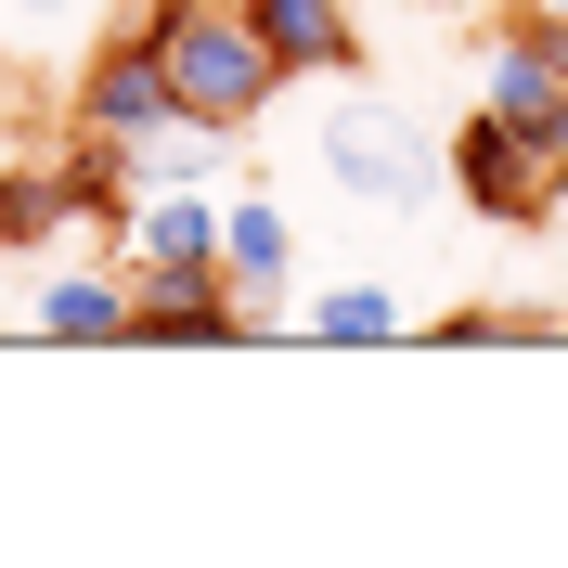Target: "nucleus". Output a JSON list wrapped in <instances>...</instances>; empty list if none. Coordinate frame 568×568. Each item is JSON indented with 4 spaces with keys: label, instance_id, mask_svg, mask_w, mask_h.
I'll return each instance as SVG.
<instances>
[{
    "label": "nucleus",
    "instance_id": "nucleus-1",
    "mask_svg": "<svg viewBox=\"0 0 568 568\" xmlns=\"http://www.w3.org/2000/svg\"><path fill=\"white\" fill-rule=\"evenodd\" d=\"M130 27L155 39V65H169V91H181V116H194V130L233 142V130H258V116H272L284 52L258 39L246 0H142Z\"/></svg>",
    "mask_w": 568,
    "mask_h": 568
},
{
    "label": "nucleus",
    "instance_id": "nucleus-2",
    "mask_svg": "<svg viewBox=\"0 0 568 568\" xmlns=\"http://www.w3.org/2000/svg\"><path fill=\"white\" fill-rule=\"evenodd\" d=\"M439 169H453V194L491 220V233H530V220L568 207V142H556V130H517V116H491V104L453 130Z\"/></svg>",
    "mask_w": 568,
    "mask_h": 568
},
{
    "label": "nucleus",
    "instance_id": "nucleus-3",
    "mask_svg": "<svg viewBox=\"0 0 568 568\" xmlns=\"http://www.w3.org/2000/svg\"><path fill=\"white\" fill-rule=\"evenodd\" d=\"M323 169H336V194L349 207H375V220H400V207H426L439 194V155H426V130L388 104V91H349V104L323 116Z\"/></svg>",
    "mask_w": 568,
    "mask_h": 568
},
{
    "label": "nucleus",
    "instance_id": "nucleus-4",
    "mask_svg": "<svg viewBox=\"0 0 568 568\" xmlns=\"http://www.w3.org/2000/svg\"><path fill=\"white\" fill-rule=\"evenodd\" d=\"M65 116H78V130H116V142L169 130L181 91H169V65H155V39H142V27L91 39V52H78V78H65Z\"/></svg>",
    "mask_w": 568,
    "mask_h": 568
},
{
    "label": "nucleus",
    "instance_id": "nucleus-5",
    "mask_svg": "<svg viewBox=\"0 0 568 568\" xmlns=\"http://www.w3.org/2000/svg\"><path fill=\"white\" fill-rule=\"evenodd\" d=\"M130 336H233V272H169V258H130Z\"/></svg>",
    "mask_w": 568,
    "mask_h": 568
},
{
    "label": "nucleus",
    "instance_id": "nucleus-6",
    "mask_svg": "<svg viewBox=\"0 0 568 568\" xmlns=\"http://www.w3.org/2000/svg\"><path fill=\"white\" fill-rule=\"evenodd\" d=\"M220 194L207 181H169V194H142L130 207V258H169V272H220Z\"/></svg>",
    "mask_w": 568,
    "mask_h": 568
},
{
    "label": "nucleus",
    "instance_id": "nucleus-7",
    "mask_svg": "<svg viewBox=\"0 0 568 568\" xmlns=\"http://www.w3.org/2000/svg\"><path fill=\"white\" fill-rule=\"evenodd\" d=\"M478 104L517 116V130H556V142H568V78L542 65V39H530V27H504L491 52H478Z\"/></svg>",
    "mask_w": 568,
    "mask_h": 568
},
{
    "label": "nucleus",
    "instance_id": "nucleus-8",
    "mask_svg": "<svg viewBox=\"0 0 568 568\" xmlns=\"http://www.w3.org/2000/svg\"><path fill=\"white\" fill-rule=\"evenodd\" d=\"M246 13H258V39L284 52V78H336V65H362L349 0H246Z\"/></svg>",
    "mask_w": 568,
    "mask_h": 568
},
{
    "label": "nucleus",
    "instance_id": "nucleus-9",
    "mask_svg": "<svg viewBox=\"0 0 568 568\" xmlns=\"http://www.w3.org/2000/svg\"><path fill=\"white\" fill-rule=\"evenodd\" d=\"M65 220H91L78 181H65V155H13V169H0V246H13V258H39Z\"/></svg>",
    "mask_w": 568,
    "mask_h": 568
},
{
    "label": "nucleus",
    "instance_id": "nucleus-10",
    "mask_svg": "<svg viewBox=\"0 0 568 568\" xmlns=\"http://www.w3.org/2000/svg\"><path fill=\"white\" fill-rule=\"evenodd\" d=\"M39 336H130V272H52L27 297Z\"/></svg>",
    "mask_w": 568,
    "mask_h": 568
},
{
    "label": "nucleus",
    "instance_id": "nucleus-11",
    "mask_svg": "<svg viewBox=\"0 0 568 568\" xmlns=\"http://www.w3.org/2000/svg\"><path fill=\"white\" fill-rule=\"evenodd\" d=\"M311 336H323V349H375V336H400V297H388V284H323Z\"/></svg>",
    "mask_w": 568,
    "mask_h": 568
},
{
    "label": "nucleus",
    "instance_id": "nucleus-12",
    "mask_svg": "<svg viewBox=\"0 0 568 568\" xmlns=\"http://www.w3.org/2000/svg\"><path fill=\"white\" fill-rule=\"evenodd\" d=\"M0 13H13L27 39H52V27H78V13H91V0H0Z\"/></svg>",
    "mask_w": 568,
    "mask_h": 568
},
{
    "label": "nucleus",
    "instance_id": "nucleus-13",
    "mask_svg": "<svg viewBox=\"0 0 568 568\" xmlns=\"http://www.w3.org/2000/svg\"><path fill=\"white\" fill-rule=\"evenodd\" d=\"M517 13H568V0H517Z\"/></svg>",
    "mask_w": 568,
    "mask_h": 568
}]
</instances>
